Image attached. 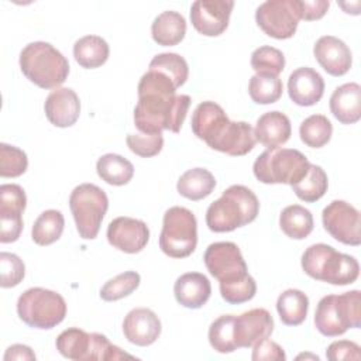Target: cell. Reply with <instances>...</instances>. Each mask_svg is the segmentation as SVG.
Wrapping results in <instances>:
<instances>
[{
	"label": "cell",
	"instance_id": "cell-5",
	"mask_svg": "<svg viewBox=\"0 0 361 361\" xmlns=\"http://www.w3.org/2000/svg\"><path fill=\"white\" fill-rule=\"evenodd\" d=\"M300 264L310 278L338 286L355 282L360 275V265L354 257L323 243L307 247Z\"/></svg>",
	"mask_w": 361,
	"mask_h": 361
},
{
	"label": "cell",
	"instance_id": "cell-15",
	"mask_svg": "<svg viewBox=\"0 0 361 361\" xmlns=\"http://www.w3.org/2000/svg\"><path fill=\"white\" fill-rule=\"evenodd\" d=\"M234 7L233 0H197L190 7V21L197 32L206 37L223 34Z\"/></svg>",
	"mask_w": 361,
	"mask_h": 361
},
{
	"label": "cell",
	"instance_id": "cell-40",
	"mask_svg": "<svg viewBox=\"0 0 361 361\" xmlns=\"http://www.w3.org/2000/svg\"><path fill=\"white\" fill-rule=\"evenodd\" d=\"M141 278L135 271H126L109 279L100 289V298L106 302H114L131 295L140 286Z\"/></svg>",
	"mask_w": 361,
	"mask_h": 361
},
{
	"label": "cell",
	"instance_id": "cell-34",
	"mask_svg": "<svg viewBox=\"0 0 361 361\" xmlns=\"http://www.w3.org/2000/svg\"><path fill=\"white\" fill-rule=\"evenodd\" d=\"M290 188L300 200L306 203H313L322 199L327 192L329 179L322 166L310 164L307 173Z\"/></svg>",
	"mask_w": 361,
	"mask_h": 361
},
{
	"label": "cell",
	"instance_id": "cell-35",
	"mask_svg": "<svg viewBox=\"0 0 361 361\" xmlns=\"http://www.w3.org/2000/svg\"><path fill=\"white\" fill-rule=\"evenodd\" d=\"M333 134V126L330 120L323 114H312L300 123L299 135L302 142L310 148L324 147Z\"/></svg>",
	"mask_w": 361,
	"mask_h": 361
},
{
	"label": "cell",
	"instance_id": "cell-42",
	"mask_svg": "<svg viewBox=\"0 0 361 361\" xmlns=\"http://www.w3.org/2000/svg\"><path fill=\"white\" fill-rule=\"evenodd\" d=\"M0 275L1 288L17 286L25 275L23 259L13 252H0Z\"/></svg>",
	"mask_w": 361,
	"mask_h": 361
},
{
	"label": "cell",
	"instance_id": "cell-24",
	"mask_svg": "<svg viewBox=\"0 0 361 361\" xmlns=\"http://www.w3.org/2000/svg\"><path fill=\"white\" fill-rule=\"evenodd\" d=\"M210 293V281L200 272H186L180 275L173 285L176 302L188 309L202 307L209 300Z\"/></svg>",
	"mask_w": 361,
	"mask_h": 361
},
{
	"label": "cell",
	"instance_id": "cell-19",
	"mask_svg": "<svg viewBox=\"0 0 361 361\" xmlns=\"http://www.w3.org/2000/svg\"><path fill=\"white\" fill-rule=\"evenodd\" d=\"M324 93L322 75L309 66L295 69L288 79V94L290 100L302 107H309L320 102Z\"/></svg>",
	"mask_w": 361,
	"mask_h": 361
},
{
	"label": "cell",
	"instance_id": "cell-36",
	"mask_svg": "<svg viewBox=\"0 0 361 361\" xmlns=\"http://www.w3.org/2000/svg\"><path fill=\"white\" fill-rule=\"evenodd\" d=\"M283 85L278 76L254 75L248 83V93L257 104H272L282 96Z\"/></svg>",
	"mask_w": 361,
	"mask_h": 361
},
{
	"label": "cell",
	"instance_id": "cell-37",
	"mask_svg": "<svg viewBox=\"0 0 361 361\" xmlns=\"http://www.w3.org/2000/svg\"><path fill=\"white\" fill-rule=\"evenodd\" d=\"M209 343L212 348L221 354L237 350L234 341V314H223L217 317L209 327Z\"/></svg>",
	"mask_w": 361,
	"mask_h": 361
},
{
	"label": "cell",
	"instance_id": "cell-31",
	"mask_svg": "<svg viewBox=\"0 0 361 361\" xmlns=\"http://www.w3.org/2000/svg\"><path fill=\"white\" fill-rule=\"evenodd\" d=\"M96 171H97V175L102 178V180L113 186L127 185L134 175L133 164L124 157L117 154L102 155L97 159Z\"/></svg>",
	"mask_w": 361,
	"mask_h": 361
},
{
	"label": "cell",
	"instance_id": "cell-44",
	"mask_svg": "<svg viewBox=\"0 0 361 361\" xmlns=\"http://www.w3.org/2000/svg\"><path fill=\"white\" fill-rule=\"evenodd\" d=\"M360 345L350 340H337L333 341L327 350L326 357L330 361H341V360H354L358 361L361 358Z\"/></svg>",
	"mask_w": 361,
	"mask_h": 361
},
{
	"label": "cell",
	"instance_id": "cell-4",
	"mask_svg": "<svg viewBox=\"0 0 361 361\" xmlns=\"http://www.w3.org/2000/svg\"><path fill=\"white\" fill-rule=\"evenodd\" d=\"M20 68L24 76L41 89L59 87L69 75L68 59L49 42L27 44L20 52Z\"/></svg>",
	"mask_w": 361,
	"mask_h": 361
},
{
	"label": "cell",
	"instance_id": "cell-47",
	"mask_svg": "<svg viewBox=\"0 0 361 361\" xmlns=\"http://www.w3.org/2000/svg\"><path fill=\"white\" fill-rule=\"evenodd\" d=\"M4 361H11V360H17V361H35V354L34 351L24 344H13L10 345L6 353H4Z\"/></svg>",
	"mask_w": 361,
	"mask_h": 361
},
{
	"label": "cell",
	"instance_id": "cell-17",
	"mask_svg": "<svg viewBox=\"0 0 361 361\" xmlns=\"http://www.w3.org/2000/svg\"><path fill=\"white\" fill-rule=\"evenodd\" d=\"M274 331V319L264 307H255L234 316V341L237 348H248Z\"/></svg>",
	"mask_w": 361,
	"mask_h": 361
},
{
	"label": "cell",
	"instance_id": "cell-11",
	"mask_svg": "<svg viewBox=\"0 0 361 361\" xmlns=\"http://www.w3.org/2000/svg\"><path fill=\"white\" fill-rule=\"evenodd\" d=\"M69 207L79 235L85 240L96 238L109 207L106 192L93 183H82L72 190Z\"/></svg>",
	"mask_w": 361,
	"mask_h": 361
},
{
	"label": "cell",
	"instance_id": "cell-46",
	"mask_svg": "<svg viewBox=\"0 0 361 361\" xmlns=\"http://www.w3.org/2000/svg\"><path fill=\"white\" fill-rule=\"evenodd\" d=\"M330 1L329 0H298L299 8V18L305 21L320 20L329 10Z\"/></svg>",
	"mask_w": 361,
	"mask_h": 361
},
{
	"label": "cell",
	"instance_id": "cell-45",
	"mask_svg": "<svg viewBox=\"0 0 361 361\" xmlns=\"http://www.w3.org/2000/svg\"><path fill=\"white\" fill-rule=\"evenodd\" d=\"M252 347L254 350H252L251 358L254 361H285L286 360V354L283 348L278 343L269 340L268 337L255 343Z\"/></svg>",
	"mask_w": 361,
	"mask_h": 361
},
{
	"label": "cell",
	"instance_id": "cell-26",
	"mask_svg": "<svg viewBox=\"0 0 361 361\" xmlns=\"http://www.w3.org/2000/svg\"><path fill=\"white\" fill-rule=\"evenodd\" d=\"M330 111L341 124H354L361 118V86L344 83L330 96Z\"/></svg>",
	"mask_w": 361,
	"mask_h": 361
},
{
	"label": "cell",
	"instance_id": "cell-3",
	"mask_svg": "<svg viewBox=\"0 0 361 361\" xmlns=\"http://www.w3.org/2000/svg\"><path fill=\"white\" fill-rule=\"evenodd\" d=\"M259 212L255 193L243 185H231L210 203L206 224L214 233H228L254 221Z\"/></svg>",
	"mask_w": 361,
	"mask_h": 361
},
{
	"label": "cell",
	"instance_id": "cell-48",
	"mask_svg": "<svg viewBox=\"0 0 361 361\" xmlns=\"http://www.w3.org/2000/svg\"><path fill=\"white\" fill-rule=\"evenodd\" d=\"M296 358H298V360H300V358H312V360H316V361L319 360L317 355H310V354H300V355H298Z\"/></svg>",
	"mask_w": 361,
	"mask_h": 361
},
{
	"label": "cell",
	"instance_id": "cell-33",
	"mask_svg": "<svg viewBox=\"0 0 361 361\" xmlns=\"http://www.w3.org/2000/svg\"><path fill=\"white\" fill-rule=\"evenodd\" d=\"M65 219L59 210L49 209L42 212L34 221L31 237L38 245L54 244L63 233Z\"/></svg>",
	"mask_w": 361,
	"mask_h": 361
},
{
	"label": "cell",
	"instance_id": "cell-16",
	"mask_svg": "<svg viewBox=\"0 0 361 361\" xmlns=\"http://www.w3.org/2000/svg\"><path fill=\"white\" fill-rule=\"evenodd\" d=\"M107 240L110 245L123 252L137 254L147 245L149 230L142 220L121 216L110 221L107 227Z\"/></svg>",
	"mask_w": 361,
	"mask_h": 361
},
{
	"label": "cell",
	"instance_id": "cell-21",
	"mask_svg": "<svg viewBox=\"0 0 361 361\" xmlns=\"http://www.w3.org/2000/svg\"><path fill=\"white\" fill-rule=\"evenodd\" d=\"M45 116L51 124L59 128L71 127L80 114V102L71 87H56L52 90L44 104Z\"/></svg>",
	"mask_w": 361,
	"mask_h": 361
},
{
	"label": "cell",
	"instance_id": "cell-30",
	"mask_svg": "<svg viewBox=\"0 0 361 361\" xmlns=\"http://www.w3.org/2000/svg\"><path fill=\"white\" fill-rule=\"evenodd\" d=\"M276 310L283 324L299 326L307 316L309 298L299 289H286L278 296Z\"/></svg>",
	"mask_w": 361,
	"mask_h": 361
},
{
	"label": "cell",
	"instance_id": "cell-32",
	"mask_svg": "<svg viewBox=\"0 0 361 361\" xmlns=\"http://www.w3.org/2000/svg\"><path fill=\"white\" fill-rule=\"evenodd\" d=\"M281 230L293 240H303L313 231V216L300 204L286 206L279 216Z\"/></svg>",
	"mask_w": 361,
	"mask_h": 361
},
{
	"label": "cell",
	"instance_id": "cell-14",
	"mask_svg": "<svg viewBox=\"0 0 361 361\" xmlns=\"http://www.w3.org/2000/svg\"><path fill=\"white\" fill-rule=\"evenodd\" d=\"M27 204L24 189L16 183L0 186V243H14L23 231V212Z\"/></svg>",
	"mask_w": 361,
	"mask_h": 361
},
{
	"label": "cell",
	"instance_id": "cell-39",
	"mask_svg": "<svg viewBox=\"0 0 361 361\" xmlns=\"http://www.w3.org/2000/svg\"><path fill=\"white\" fill-rule=\"evenodd\" d=\"M251 66L257 75L278 76L285 68V56L278 48L262 45L251 54Z\"/></svg>",
	"mask_w": 361,
	"mask_h": 361
},
{
	"label": "cell",
	"instance_id": "cell-7",
	"mask_svg": "<svg viewBox=\"0 0 361 361\" xmlns=\"http://www.w3.org/2000/svg\"><path fill=\"white\" fill-rule=\"evenodd\" d=\"M56 350L61 355L73 361H109L134 358L113 345L109 338L99 333H86L79 327H69L56 337Z\"/></svg>",
	"mask_w": 361,
	"mask_h": 361
},
{
	"label": "cell",
	"instance_id": "cell-8",
	"mask_svg": "<svg viewBox=\"0 0 361 361\" xmlns=\"http://www.w3.org/2000/svg\"><path fill=\"white\" fill-rule=\"evenodd\" d=\"M310 162L298 149L274 148L264 151L254 162V176L267 185L286 183L295 185L309 169Z\"/></svg>",
	"mask_w": 361,
	"mask_h": 361
},
{
	"label": "cell",
	"instance_id": "cell-1",
	"mask_svg": "<svg viewBox=\"0 0 361 361\" xmlns=\"http://www.w3.org/2000/svg\"><path fill=\"white\" fill-rule=\"evenodd\" d=\"M134 124L144 134L164 130L179 133L190 106L188 94H176V86L165 73L148 69L138 82Z\"/></svg>",
	"mask_w": 361,
	"mask_h": 361
},
{
	"label": "cell",
	"instance_id": "cell-38",
	"mask_svg": "<svg viewBox=\"0 0 361 361\" xmlns=\"http://www.w3.org/2000/svg\"><path fill=\"white\" fill-rule=\"evenodd\" d=\"M148 69H154L165 73L175 83L176 89L180 87L189 76L188 62L185 61L183 56L175 52H164V54L155 55L151 59Z\"/></svg>",
	"mask_w": 361,
	"mask_h": 361
},
{
	"label": "cell",
	"instance_id": "cell-18",
	"mask_svg": "<svg viewBox=\"0 0 361 361\" xmlns=\"http://www.w3.org/2000/svg\"><path fill=\"white\" fill-rule=\"evenodd\" d=\"M313 54L319 65L331 76L345 75L353 63L350 48L333 35L320 37L313 47Z\"/></svg>",
	"mask_w": 361,
	"mask_h": 361
},
{
	"label": "cell",
	"instance_id": "cell-41",
	"mask_svg": "<svg viewBox=\"0 0 361 361\" xmlns=\"http://www.w3.org/2000/svg\"><path fill=\"white\" fill-rule=\"evenodd\" d=\"M28 166L27 154L14 147L1 142L0 144V176L1 178H17L21 176Z\"/></svg>",
	"mask_w": 361,
	"mask_h": 361
},
{
	"label": "cell",
	"instance_id": "cell-27",
	"mask_svg": "<svg viewBox=\"0 0 361 361\" xmlns=\"http://www.w3.org/2000/svg\"><path fill=\"white\" fill-rule=\"evenodd\" d=\"M186 34L185 17L178 11H162L155 17L151 25L152 39L162 47H173L179 44Z\"/></svg>",
	"mask_w": 361,
	"mask_h": 361
},
{
	"label": "cell",
	"instance_id": "cell-22",
	"mask_svg": "<svg viewBox=\"0 0 361 361\" xmlns=\"http://www.w3.org/2000/svg\"><path fill=\"white\" fill-rule=\"evenodd\" d=\"M255 142L257 140L251 124L230 120L209 147L231 157H241L248 154L255 147Z\"/></svg>",
	"mask_w": 361,
	"mask_h": 361
},
{
	"label": "cell",
	"instance_id": "cell-9",
	"mask_svg": "<svg viewBox=\"0 0 361 361\" xmlns=\"http://www.w3.org/2000/svg\"><path fill=\"white\" fill-rule=\"evenodd\" d=\"M18 317L30 327L48 330L58 326L66 316L65 299L45 288H30L17 300Z\"/></svg>",
	"mask_w": 361,
	"mask_h": 361
},
{
	"label": "cell",
	"instance_id": "cell-23",
	"mask_svg": "<svg viewBox=\"0 0 361 361\" xmlns=\"http://www.w3.org/2000/svg\"><path fill=\"white\" fill-rule=\"evenodd\" d=\"M230 121L223 107L214 102H203L197 104L192 114V131L199 138L210 145Z\"/></svg>",
	"mask_w": 361,
	"mask_h": 361
},
{
	"label": "cell",
	"instance_id": "cell-2",
	"mask_svg": "<svg viewBox=\"0 0 361 361\" xmlns=\"http://www.w3.org/2000/svg\"><path fill=\"white\" fill-rule=\"evenodd\" d=\"M203 259L210 275L219 281L220 295L227 303L240 305L255 296V279L248 274L237 244L231 241L213 243L206 248Z\"/></svg>",
	"mask_w": 361,
	"mask_h": 361
},
{
	"label": "cell",
	"instance_id": "cell-13",
	"mask_svg": "<svg viewBox=\"0 0 361 361\" xmlns=\"http://www.w3.org/2000/svg\"><path fill=\"white\" fill-rule=\"evenodd\" d=\"M324 230L345 245H360L361 217L360 212L344 200H333L322 212Z\"/></svg>",
	"mask_w": 361,
	"mask_h": 361
},
{
	"label": "cell",
	"instance_id": "cell-28",
	"mask_svg": "<svg viewBox=\"0 0 361 361\" xmlns=\"http://www.w3.org/2000/svg\"><path fill=\"white\" fill-rule=\"evenodd\" d=\"M216 188V179L204 168H192L180 175L176 183L178 193L189 200H202Z\"/></svg>",
	"mask_w": 361,
	"mask_h": 361
},
{
	"label": "cell",
	"instance_id": "cell-10",
	"mask_svg": "<svg viewBox=\"0 0 361 361\" xmlns=\"http://www.w3.org/2000/svg\"><path fill=\"white\" fill-rule=\"evenodd\" d=\"M197 245V221L195 214L180 206L169 207L162 220L159 248L171 258H186Z\"/></svg>",
	"mask_w": 361,
	"mask_h": 361
},
{
	"label": "cell",
	"instance_id": "cell-25",
	"mask_svg": "<svg viewBox=\"0 0 361 361\" xmlns=\"http://www.w3.org/2000/svg\"><path fill=\"white\" fill-rule=\"evenodd\" d=\"M254 134L255 140L267 147V149H274L279 148L290 138L292 126L286 114L274 110L264 113L257 120Z\"/></svg>",
	"mask_w": 361,
	"mask_h": 361
},
{
	"label": "cell",
	"instance_id": "cell-12",
	"mask_svg": "<svg viewBox=\"0 0 361 361\" xmlns=\"http://www.w3.org/2000/svg\"><path fill=\"white\" fill-rule=\"evenodd\" d=\"M299 20L298 0H267L255 11L258 27L268 37L276 39L293 37Z\"/></svg>",
	"mask_w": 361,
	"mask_h": 361
},
{
	"label": "cell",
	"instance_id": "cell-20",
	"mask_svg": "<svg viewBox=\"0 0 361 361\" xmlns=\"http://www.w3.org/2000/svg\"><path fill=\"white\" fill-rule=\"evenodd\" d=\"M123 333L131 344L147 347L158 340L161 334V322L151 309L135 307L124 317Z\"/></svg>",
	"mask_w": 361,
	"mask_h": 361
},
{
	"label": "cell",
	"instance_id": "cell-6",
	"mask_svg": "<svg viewBox=\"0 0 361 361\" xmlns=\"http://www.w3.org/2000/svg\"><path fill=\"white\" fill-rule=\"evenodd\" d=\"M314 326L326 337H337L361 326V292L323 296L314 312Z\"/></svg>",
	"mask_w": 361,
	"mask_h": 361
},
{
	"label": "cell",
	"instance_id": "cell-29",
	"mask_svg": "<svg viewBox=\"0 0 361 361\" xmlns=\"http://www.w3.org/2000/svg\"><path fill=\"white\" fill-rule=\"evenodd\" d=\"M110 54L109 44L99 35H85L73 45L75 61L85 69H94L106 63Z\"/></svg>",
	"mask_w": 361,
	"mask_h": 361
},
{
	"label": "cell",
	"instance_id": "cell-43",
	"mask_svg": "<svg viewBox=\"0 0 361 361\" xmlns=\"http://www.w3.org/2000/svg\"><path fill=\"white\" fill-rule=\"evenodd\" d=\"M127 147L131 152H134L138 157L149 158L161 152L164 147V137L161 134H128L126 138Z\"/></svg>",
	"mask_w": 361,
	"mask_h": 361
}]
</instances>
